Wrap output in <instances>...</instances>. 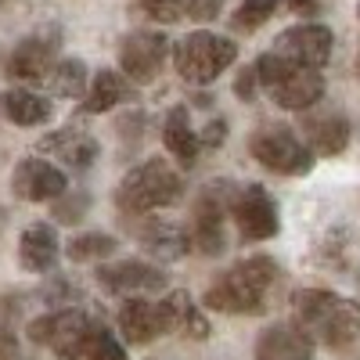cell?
<instances>
[{"mask_svg":"<svg viewBox=\"0 0 360 360\" xmlns=\"http://www.w3.org/2000/svg\"><path fill=\"white\" fill-rule=\"evenodd\" d=\"M278 274L281 270L270 256H249L205 288V307L220 314H263Z\"/></svg>","mask_w":360,"mask_h":360,"instance_id":"cell-1","label":"cell"},{"mask_svg":"<svg viewBox=\"0 0 360 360\" xmlns=\"http://www.w3.org/2000/svg\"><path fill=\"white\" fill-rule=\"evenodd\" d=\"M295 324L310 332V339H321L328 349H342L360 335V303L339 299L335 292L307 288L295 295Z\"/></svg>","mask_w":360,"mask_h":360,"instance_id":"cell-2","label":"cell"},{"mask_svg":"<svg viewBox=\"0 0 360 360\" xmlns=\"http://www.w3.org/2000/svg\"><path fill=\"white\" fill-rule=\"evenodd\" d=\"M184 191V180L173 166H166L162 159H148L137 169L127 173V180L119 184L115 202L127 209V213H148V209H162L173 205Z\"/></svg>","mask_w":360,"mask_h":360,"instance_id":"cell-3","label":"cell"},{"mask_svg":"<svg viewBox=\"0 0 360 360\" xmlns=\"http://www.w3.org/2000/svg\"><path fill=\"white\" fill-rule=\"evenodd\" d=\"M238 58V44L217 33H191L176 47V72L188 83H213Z\"/></svg>","mask_w":360,"mask_h":360,"instance_id":"cell-4","label":"cell"},{"mask_svg":"<svg viewBox=\"0 0 360 360\" xmlns=\"http://www.w3.org/2000/svg\"><path fill=\"white\" fill-rule=\"evenodd\" d=\"M90 328H94V321L83 310H58L29 324V339L40 346H51L62 360H79L90 339Z\"/></svg>","mask_w":360,"mask_h":360,"instance_id":"cell-5","label":"cell"},{"mask_svg":"<svg viewBox=\"0 0 360 360\" xmlns=\"http://www.w3.org/2000/svg\"><path fill=\"white\" fill-rule=\"evenodd\" d=\"M249 152L256 162H263L274 173H307L314 166V152L299 144V137L288 127H263L249 137Z\"/></svg>","mask_w":360,"mask_h":360,"instance_id":"cell-6","label":"cell"},{"mask_svg":"<svg viewBox=\"0 0 360 360\" xmlns=\"http://www.w3.org/2000/svg\"><path fill=\"white\" fill-rule=\"evenodd\" d=\"M166 51H169L166 33H134L119 47V62H123V72L130 79L152 83L159 76V69L166 65Z\"/></svg>","mask_w":360,"mask_h":360,"instance_id":"cell-7","label":"cell"},{"mask_svg":"<svg viewBox=\"0 0 360 360\" xmlns=\"http://www.w3.org/2000/svg\"><path fill=\"white\" fill-rule=\"evenodd\" d=\"M234 220L238 231H242L249 242H263V238H274L281 220H278V205L259 184L245 188L242 195L234 198Z\"/></svg>","mask_w":360,"mask_h":360,"instance_id":"cell-8","label":"cell"},{"mask_svg":"<svg viewBox=\"0 0 360 360\" xmlns=\"http://www.w3.org/2000/svg\"><path fill=\"white\" fill-rule=\"evenodd\" d=\"M278 54L292 58L299 65L321 69L332 58V29L328 25H295L278 37Z\"/></svg>","mask_w":360,"mask_h":360,"instance_id":"cell-9","label":"cell"},{"mask_svg":"<svg viewBox=\"0 0 360 360\" xmlns=\"http://www.w3.org/2000/svg\"><path fill=\"white\" fill-rule=\"evenodd\" d=\"M65 184H69V176L58 169V166L44 162V159L18 162L15 166V180H11L15 195L25 198V202H51L58 195H65Z\"/></svg>","mask_w":360,"mask_h":360,"instance_id":"cell-10","label":"cell"},{"mask_svg":"<svg viewBox=\"0 0 360 360\" xmlns=\"http://www.w3.org/2000/svg\"><path fill=\"white\" fill-rule=\"evenodd\" d=\"M98 281L115 292V295H141V292H162L166 288V274L152 263H137V259H123L98 270Z\"/></svg>","mask_w":360,"mask_h":360,"instance_id":"cell-11","label":"cell"},{"mask_svg":"<svg viewBox=\"0 0 360 360\" xmlns=\"http://www.w3.org/2000/svg\"><path fill=\"white\" fill-rule=\"evenodd\" d=\"M224 188H209L195 205V224H191V245L202 256H220L224 252Z\"/></svg>","mask_w":360,"mask_h":360,"instance_id":"cell-12","label":"cell"},{"mask_svg":"<svg viewBox=\"0 0 360 360\" xmlns=\"http://www.w3.org/2000/svg\"><path fill=\"white\" fill-rule=\"evenodd\" d=\"M270 94H274V101H278L281 108H288V112H303V108H310L314 101H321V94H324V79H321L317 69L292 62L288 72H285L274 86H270Z\"/></svg>","mask_w":360,"mask_h":360,"instance_id":"cell-13","label":"cell"},{"mask_svg":"<svg viewBox=\"0 0 360 360\" xmlns=\"http://www.w3.org/2000/svg\"><path fill=\"white\" fill-rule=\"evenodd\" d=\"M119 332L127 335V342L144 346L159 335L169 332L166 324V307L162 303H148V299H130V303L119 310Z\"/></svg>","mask_w":360,"mask_h":360,"instance_id":"cell-14","label":"cell"},{"mask_svg":"<svg viewBox=\"0 0 360 360\" xmlns=\"http://www.w3.org/2000/svg\"><path fill=\"white\" fill-rule=\"evenodd\" d=\"M256 360H314V339L299 324H274L259 335Z\"/></svg>","mask_w":360,"mask_h":360,"instance_id":"cell-15","label":"cell"},{"mask_svg":"<svg viewBox=\"0 0 360 360\" xmlns=\"http://www.w3.org/2000/svg\"><path fill=\"white\" fill-rule=\"evenodd\" d=\"M58 259V234L51 224H29L18 238V263L29 274H44Z\"/></svg>","mask_w":360,"mask_h":360,"instance_id":"cell-16","label":"cell"},{"mask_svg":"<svg viewBox=\"0 0 360 360\" xmlns=\"http://www.w3.org/2000/svg\"><path fill=\"white\" fill-rule=\"evenodd\" d=\"M40 148L51 152L54 159H62L65 166H72V169H86L98 159V141L90 134H79V130H58V134L44 137Z\"/></svg>","mask_w":360,"mask_h":360,"instance_id":"cell-17","label":"cell"},{"mask_svg":"<svg viewBox=\"0 0 360 360\" xmlns=\"http://www.w3.org/2000/svg\"><path fill=\"white\" fill-rule=\"evenodd\" d=\"M54 44L51 37H29L11 51V76L18 79H40L51 72V58H54Z\"/></svg>","mask_w":360,"mask_h":360,"instance_id":"cell-18","label":"cell"},{"mask_svg":"<svg viewBox=\"0 0 360 360\" xmlns=\"http://www.w3.org/2000/svg\"><path fill=\"white\" fill-rule=\"evenodd\" d=\"M162 307H166L169 332L188 335V339H209V321H205V314L191 303L188 292H169V295L162 299Z\"/></svg>","mask_w":360,"mask_h":360,"instance_id":"cell-19","label":"cell"},{"mask_svg":"<svg viewBox=\"0 0 360 360\" xmlns=\"http://www.w3.org/2000/svg\"><path fill=\"white\" fill-rule=\"evenodd\" d=\"M0 112L15 127H40L51 119V101L40 94H29V90H4L0 94Z\"/></svg>","mask_w":360,"mask_h":360,"instance_id":"cell-20","label":"cell"},{"mask_svg":"<svg viewBox=\"0 0 360 360\" xmlns=\"http://www.w3.org/2000/svg\"><path fill=\"white\" fill-rule=\"evenodd\" d=\"M162 141L166 148L180 159V162H195L198 159V148H202V137H195L191 123H188V108L176 105L166 112V123H162Z\"/></svg>","mask_w":360,"mask_h":360,"instance_id":"cell-21","label":"cell"},{"mask_svg":"<svg viewBox=\"0 0 360 360\" xmlns=\"http://www.w3.org/2000/svg\"><path fill=\"white\" fill-rule=\"evenodd\" d=\"M141 245L152 252L155 259H180L188 249H191V238L180 231V227H173V224H144L141 227Z\"/></svg>","mask_w":360,"mask_h":360,"instance_id":"cell-22","label":"cell"},{"mask_svg":"<svg viewBox=\"0 0 360 360\" xmlns=\"http://www.w3.org/2000/svg\"><path fill=\"white\" fill-rule=\"evenodd\" d=\"M310 130V144L317 148L321 155H339L342 148L349 144V123L342 115H321V119H307Z\"/></svg>","mask_w":360,"mask_h":360,"instance_id":"cell-23","label":"cell"},{"mask_svg":"<svg viewBox=\"0 0 360 360\" xmlns=\"http://www.w3.org/2000/svg\"><path fill=\"white\" fill-rule=\"evenodd\" d=\"M127 98V83L119 79L115 72H98L94 76V83H90V94L83 98V112L86 115H98V112H108V108H115L119 101Z\"/></svg>","mask_w":360,"mask_h":360,"instance_id":"cell-24","label":"cell"},{"mask_svg":"<svg viewBox=\"0 0 360 360\" xmlns=\"http://www.w3.org/2000/svg\"><path fill=\"white\" fill-rule=\"evenodd\" d=\"M51 86L62 98H79V90H86V65L76 58H62L51 72Z\"/></svg>","mask_w":360,"mask_h":360,"instance_id":"cell-25","label":"cell"},{"mask_svg":"<svg viewBox=\"0 0 360 360\" xmlns=\"http://www.w3.org/2000/svg\"><path fill=\"white\" fill-rule=\"evenodd\" d=\"M69 259L76 263H94V259H105L108 252H115V238L108 234H79L69 242Z\"/></svg>","mask_w":360,"mask_h":360,"instance_id":"cell-26","label":"cell"},{"mask_svg":"<svg viewBox=\"0 0 360 360\" xmlns=\"http://www.w3.org/2000/svg\"><path fill=\"white\" fill-rule=\"evenodd\" d=\"M83 356H86V360H127V349H123V342H119L105 324H98V321H94Z\"/></svg>","mask_w":360,"mask_h":360,"instance_id":"cell-27","label":"cell"},{"mask_svg":"<svg viewBox=\"0 0 360 360\" xmlns=\"http://www.w3.org/2000/svg\"><path fill=\"white\" fill-rule=\"evenodd\" d=\"M278 8H281V0H245V4L234 11L231 25H234V29H259Z\"/></svg>","mask_w":360,"mask_h":360,"instance_id":"cell-28","label":"cell"},{"mask_svg":"<svg viewBox=\"0 0 360 360\" xmlns=\"http://www.w3.org/2000/svg\"><path fill=\"white\" fill-rule=\"evenodd\" d=\"M141 8L155 22H176L184 15V0H141Z\"/></svg>","mask_w":360,"mask_h":360,"instance_id":"cell-29","label":"cell"},{"mask_svg":"<svg viewBox=\"0 0 360 360\" xmlns=\"http://www.w3.org/2000/svg\"><path fill=\"white\" fill-rule=\"evenodd\" d=\"M220 4L224 0H184V15H191L195 22H209L220 15Z\"/></svg>","mask_w":360,"mask_h":360,"instance_id":"cell-30","label":"cell"},{"mask_svg":"<svg viewBox=\"0 0 360 360\" xmlns=\"http://www.w3.org/2000/svg\"><path fill=\"white\" fill-rule=\"evenodd\" d=\"M58 213V220H65V224H72V220H79L83 213H86V195H76V198H69V202H62L54 209Z\"/></svg>","mask_w":360,"mask_h":360,"instance_id":"cell-31","label":"cell"},{"mask_svg":"<svg viewBox=\"0 0 360 360\" xmlns=\"http://www.w3.org/2000/svg\"><path fill=\"white\" fill-rule=\"evenodd\" d=\"M256 83H259V76H256L252 69H245L242 76H238V83H234V94L242 98V101H252V98H256V90H252Z\"/></svg>","mask_w":360,"mask_h":360,"instance_id":"cell-32","label":"cell"},{"mask_svg":"<svg viewBox=\"0 0 360 360\" xmlns=\"http://www.w3.org/2000/svg\"><path fill=\"white\" fill-rule=\"evenodd\" d=\"M227 137V123L224 119H213V123L205 127V134H202V144H220Z\"/></svg>","mask_w":360,"mask_h":360,"instance_id":"cell-33","label":"cell"},{"mask_svg":"<svg viewBox=\"0 0 360 360\" xmlns=\"http://www.w3.org/2000/svg\"><path fill=\"white\" fill-rule=\"evenodd\" d=\"M15 353H18V339L0 328V360H15Z\"/></svg>","mask_w":360,"mask_h":360,"instance_id":"cell-34","label":"cell"},{"mask_svg":"<svg viewBox=\"0 0 360 360\" xmlns=\"http://www.w3.org/2000/svg\"><path fill=\"white\" fill-rule=\"evenodd\" d=\"M292 8H295L299 15H314V11H317V4H314V0H292Z\"/></svg>","mask_w":360,"mask_h":360,"instance_id":"cell-35","label":"cell"},{"mask_svg":"<svg viewBox=\"0 0 360 360\" xmlns=\"http://www.w3.org/2000/svg\"><path fill=\"white\" fill-rule=\"evenodd\" d=\"M0 4H4V0H0Z\"/></svg>","mask_w":360,"mask_h":360,"instance_id":"cell-36","label":"cell"}]
</instances>
